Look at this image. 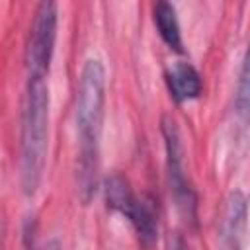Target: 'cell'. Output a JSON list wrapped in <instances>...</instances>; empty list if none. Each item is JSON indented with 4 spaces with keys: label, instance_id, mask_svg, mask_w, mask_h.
Listing matches in <instances>:
<instances>
[{
    "label": "cell",
    "instance_id": "1",
    "mask_svg": "<svg viewBox=\"0 0 250 250\" xmlns=\"http://www.w3.org/2000/svg\"><path fill=\"white\" fill-rule=\"evenodd\" d=\"M105 104V70L98 59H88L82 66L76 90V129H78V160L76 189L88 203L98 188L100 168V133Z\"/></svg>",
    "mask_w": 250,
    "mask_h": 250
},
{
    "label": "cell",
    "instance_id": "2",
    "mask_svg": "<svg viewBox=\"0 0 250 250\" xmlns=\"http://www.w3.org/2000/svg\"><path fill=\"white\" fill-rule=\"evenodd\" d=\"M49 131V88L45 78H27L21 117V186L33 195L41 184Z\"/></svg>",
    "mask_w": 250,
    "mask_h": 250
},
{
    "label": "cell",
    "instance_id": "3",
    "mask_svg": "<svg viewBox=\"0 0 250 250\" xmlns=\"http://www.w3.org/2000/svg\"><path fill=\"white\" fill-rule=\"evenodd\" d=\"M104 189H105L107 207L127 217V221L133 225L137 232L139 244L150 250L158 240V215L150 205V201H145L143 197H139L131 189V184L119 174L109 176L105 180Z\"/></svg>",
    "mask_w": 250,
    "mask_h": 250
},
{
    "label": "cell",
    "instance_id": "4",
    "mask_svg": "<svg viewBox=\"0 0 250 250\" xmlns=\"http://www.w3.org/2000/svg\"><path fill=\"white\" fill-rule=\"evenodd\" d=\"M57 18L55 2H41L37 6L25 47L27 78H45L49 72L57 39Z\"/></svg>",
    "mask_w": 250,
    "mask_h": 250
},
{
    "label": "cell",
    "instance_id": "5",
    "mask_svg": "<svg viewBox=\"0 0 250 250\" xmlns=\"http://www.w3.org/2000/svg\"><path fill=\"white\" fill-rule=\"evenodd\" d=\"M162 135H164V145H166V168H168V182H170L172 197L180 213L188 221H193L195 219V193L184 172V156H182L184 152H182L180 133H178L176 123L170 117L162 119Z\"/></svg>",
    "mask_w": 250,
    "mask_h": 250
},
{
    "label": "cell",
    "instance_id": "6",
    "mask_svg": "<svg viewBox=\"0 0 250 250\" xmlns=\"http://www.w3.org/2000/svg\"><path fill=\"white\" fill-rule=\"evenodd\" d=\"M246 240V197L232 191L225 203L221 219V244L225 250H242Z\"/></svg>",
    "mask_w": 250,
    "mask_h": 250
},
{
    "label": "cell",
    "instance_id": "7",
    "mask_svg": "<svg viewBox=\"0 0 250 250\" xmlns=\"http://www.w3.org/2000/svg\"><path fill=\"white\" fill-rule=\"evenodd\" d=\"M166 84H168L172 98L178 104L188 102V100H195L203 88L199 72L189 62H182V61L174 62L166 70Z\"/></svg>",
    "mask_w": 250,
    "mask_h": 250
},
{
    "label": "cell",
    "instance_id": "8",
    "mask_svg": "<svg viewBox=\"0 0 250 250\" xmlns=\"http://www.w3.org/2000/svg\"><path fill=\"white\" fill-rule=\"evenodd\" d=\"M152 16H154V23H156V29L162 41L174 51L182 53V35H180V23H178L174 6L170 2H156Z\"/></svg>",
    "mask_w": 250,
    "mask_h": 250
},
{
    "label": "cell",
    "instance_id": "9",
    "mask_svg": "<svg viewBox=\"0 0 250 250\" xmlns=\"http://www.w3.org/2000/svg\"><path fill=\"white\" fill-rule=\"evenodd\" d=\"M246 82H248V64L246 61L242 62V70H240V84H238V109L242 113H246V107H248V88H246Z\"/></svg>",
    "mask_w": 250,
    "mask_h": 250
},
{
    "label": "cell",
    "instance_id": "10",
    "mask_svg": "<svg viewBox=\"0 0 250 250\" xmlns=\"http://www.w3.org/2000/svg\"><path fill=\"white\" fill-rule=\"evenodd\" d=\"M168 250H191V248L188 246V242H186L180 234H176L174 238H170V246H168Z\"/></svg>",
    "mask_w": 250,
    "mask_h": 250
}]
</instances>
